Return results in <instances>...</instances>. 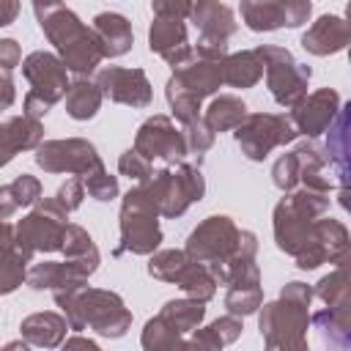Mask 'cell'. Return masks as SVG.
<instances>
[{"label": "cell", "mask_w": 351, "mask_h": 351, "mask_svg": "<svg viewBox=\"0 0 351 351\" xmlns=\"http://www.w3.org/2000/svg\"><path fill=\"white\" fill-rule=\"evenodd\" d=\"M22 63V49L14 38H0V69L3 71H14Z\"/></svg>", "instance_id": "cell-47"}, {"label": "cell", "mask_w": 351, "mask_h": 351, "mask_svg": "<svg viewBox=\"0 0 351 351\" xmlns=\"http://www.w3.org/2000/svg\"><path fill=\"white\" fill-rule=\"evenodd\" d=\"M261 77H263V60H261L258 49L228 52V58L222 60V85L244 90V88L258 85Z\"/></svg>", "instance_id": "cell-30"}, {"label": "cell", "mask_w": 351, "mask_h": 351, "mask_svg": "<svg viewBox=\"0 0 351 351\" xmlns=\"http://www.w3.org/2000/svg\"><path fill=\"white\" fill-rule=\"evenodd\" d=\"M96 85L104 99L115 104H126L143 110L151 104L154 90L143 69H123V66H104L96 71Z\"/></svg>", "instance_id": "cell-17"}, {"label": "cell", "mask_w": 351, "mask_h": 351, "mask_svg": "<svg viewBox=\"0 0 351 351\" xmlns=\"http://www.w3.org/2000/svg\"><path fill=\"white\" fill-rule=\"evenodd\" d=\"M310 326L315 329L324 351H348L351 348L348 307H321V310L310 313Z\"/></svg>", "instance_id": "cell-28"}, {"label": "cell", "mask_w": 351, "mask_h": 351, "mask_svg": "<svg viewBox=\"0 0 351 351\" xmlns=\"http://www.w3.org/2000/svg\"><path fill=\"white\" fill-rule=\"evenodd\" d=\"M22 74L30 82V90L25 93L22 110L25 115L41 121L69 90V71L60 63L55 52L36 49L22 60Z\"/></svg>", "instance_id": "cell-9"}, {"label": "cell", "mask_w": 351, "mask_h": 351, "mask_svg": "<svg viewBox=\"0 0 351 351\" xmlns=\"http://www.w3.org/2000/svg\"><path fill=\"white\" fill-rule=\"evenodd\" d=\"M151 11H154V16H178V19H186L189 11H192V3H184V0H154L151 3Z\"/></svg>", "instance_id": "cell-46"}, {"label": "cell", "mask_w": 351, "mask_h": 351, "mask_svg": "<svg viewBox=\"0 0 351 351\" xmlns=\"http://www.w3.org/2000/svg\"><path fill=\"white\" fill-rule=\"evenodd\" d=\"M313 296H318L326 307H348V271H346V266H337L335 271L324 274L315 282Z\"/></svg>", "instance_id": "cell-37"}, {"label": "cell", "mask_w": 351, "mask_h": 351, "mask_svg": "<svg viewBox=\"0 0 351 351\" xmlns=\"http://www.w3.org/2000/svg\"><path fill=\"white\" fill-rule=\"evenodd\" d=\"M184 252L203 263L217 285H233L244 280H261L255 255L258 236L252 230H241L228 214L206 217L184 244Z\"/></svg>", "instance_id": "cell-1"}, {"label": "cell", "mask_w": 351, "mask_h": 351, "mask_svg": "<svg viewBox=\"0 0 351 351\" xmlns=\"http://www.w3.org/2000/svg\"><path fill=\"white\" fill-rule=\"evenodd\" d=\"M69 214L58 206L55 197H41L16 225H14V250L30 263L36 252H60Z\"/></svg>", "instance_id": "cell-10"}, {"label": "cell", "mask_w": 351, "mask_h": 351, "mask_svg": "<svg viewBox=\"0 0 351 351\" xmlns=\"http://www.w3.org/2000/svg\"><path fill=\"white\" fill-rule=\"evenodd\" d=\"M33 159L44 173H69V176H77V178H85L93 170L104 167L96 145L85 137L44 140L36 148Z\"/></svg>", "instance_id": "cell-14"}, {"label": "cell", "mask_w": 351, "mask_h": 351, "mask_svg": "<svg viewBox=\"0 0 351 351\" xmlns=\"http://www.w3.org/2000/svg\"><path fill=\"white\" fill-rule=\"evenodd\" d=\"M326 214H329V192L304 189V186L285 192L271 214L277 250H282L293 261L302 258L315 244L318 219Z\"/></svg>", "instance_id": "cell-5"}, {"label": "cell", "mask_w": 351, "mask_h": 351, "mask_svg": "<svg viewBox=\"0 0 351 351\" xmlns=\"http://www.w3.org/2000/svg\"><path fill=\"white\" fill-rule=\"evenodd\" d=\"M211 329H214V335L225 343V346H230V343H236L239 337H241V329H244V324H241V318H236V315H222V318H217V321H211L208 324Z\"/></svg>", "instance_id": "cell-45"}, {"label": "cell", "mask_w": 351, "mask_h": 351, "mask_svg": "<svg viewBox=\"0 0 351 351\" xmlns=\"http://www.w3.org/2000/svg\"><path fill=\"white\" fill-rule=\"evenodd\" d=\"M66 101V115L74 121H90L99 110H101V90L96 85V80L90 77H77L74 82H69V90L63 96Z\"/></svg>", "instance_id": "cell-32"}, {"label": "cell", "mask_w": 351, "mask_h": 351, "mask_svg": "<svg viewBox=\"0 0 351 351\" xmlns=\"http://www.w3.org/2000/svg\"><path fill=\"white\" fill-rule=\"evenodd\" d=\"M189 19L195 22V27L200 30L197 38H208V41H225L236 33V14L228 3H214V0H200L192 3Z\"/></svg>", "instance_id": "cell-25"}, {"label": "cell", "mask_w": 351, "mask_h": 351, "mask_svg": "<svg viewBox=\"0 0 351 351\" xmlns=\"http://www.w3.org/2000/svg\"><path fill=\"white\" fill-rule=\"evenodd\" d=\"M82 186H85V192H88L93 200H99V203H110V200L118 197V192H121L118 176L107 173V167H99V170H93L90 176H85V178H82Z\"/></svg>", "instance_id": "cell-39"}, {"label": "cell", "mask_w": 351, "mask_h": 351, "mask_svg": "<svg viewBox=\"0 0 351 351\" xmlns=\"http://www.w3.org/2000/svg\"><path fill=\"white\" fill-rule=\"evenodd\" d=\"M313 299L315 296L307 282L291 280L280 288V296L274 302L258 307V329L266 351H310L307 329Z\"/></svg>", "instance_id": "cell-3"}, {"label": "cell", "mask_w": 351, "mask_h": 351, "mask_svg": "<svg viewBox=\"0 0 351 351\" xmlns=\"http://www.w3.org/2000/svg\"><path fill=\"white\" fill-rule=\"evenodd\" d=\"M222 348H225V343L214 335L211 326H197L186 340L181 337L173 351H222Z\"/></svg>", "instance_id": "cell-43"}, {"label": "cell", "mask_w": 351, "mask_h": 351, "mask_svg": "<svg viewBox=\"0 0 351 351\" xmlns=\"http://www.w3.org/2000/svg\"><path fill=\"white\" fill-rule=\"evenodd\" d=\"M348 104H340V112L335 115V121L329 123V137H326V156H329V165H332V173H335V181L340 189H346L348 184Z\"/></svg>", "instance_id": "cell-29"}, {"label": "cell", "mask_w": 351, "mask_h": 351, "mask_svg": "<svg viewBox=\"0 0 351 351\" xmlns=\"http://www.w3.org/2000/svg\"><path fill=\"white\" fill-rule=\"evenodd\" d=\"M241 22L255 33H271L280 27H299L310 19V0H241Z\"/></svg>", "instance_id": "cell-16"}, {"label": "cell", "mask_w": 351, "mask_h": 351, "mask_svg": "<svg viewBox=\"0 0 351 351\" xmlns=\"http://www.w3.org/2000/svg\"><path fill=\"white\" fill-rule=\"evenodd\" d=\"M148 274L159 282H173L178 285L186 299H195V302H211L214 293H217V280L211 277V271L192 261L184 250H159L151 255L148 261Z\"/></svg>", "instance_id": "cell-12"}, {"label": "cell", "mask_w": 351, "mask_h": 351, "mask_svg": "<svg viewBox=\"0 0 351 351\" xmlns=\"http://www.w3.org/2000/svg\"><path fill=\"white\" fill-rule=\"evenodd\" d=\"M219 85H222V60H211L192 52L181 66L173 69L165 85V99L170 104L173 118L181 126L197 121L203 110V99L214 96Z\"/></svg>", "instance_id": "cell-6"}, {"label": "cell", "mask_w": 351, "mask_h": 351, "mask_svg": "<svg viewBox=\"0 0 351 351\" xmlns=\"http://www.w3.org/2000/svg\"><path fill=\"white\" fill-rule=\"evenodd\" d=\"M118 173L126 176V178H132V181H137V184H143V181L151 178L154 167H151V162L143 159L134 148H126V151L118 156Z\"/></svg>", "instance_id": "cell-42"}, {"label": "cell", "mask_w": 351, "mask_h": 351, "mask_svg": "<svg viewBox=\"0 0 351 351\" xmlns=\"http://www.w3.org/2000/svg\"><path fill=\"white\" fill-rule=\"evenodd\" d=\"M90 30L96 33L104 58H121L134 44L132 22L123 14H118V11H101V14H96Z\"/></svg>", "instance_id": "cell-26"}, {"label": "cell", "mask_w": 351, "mask_h": 351, "mask_svg": "<svg viewBox=\"0 0 351 351\" xmlns=\"http://www.w3.org/2000/svg\"><path fill=\"white\" fill-rule=\"evenodd\" d=\"M203 123L217 134V132H233L244 118H247V104L241 96L233 93H219L208 101V107L200 112Z\"/></svg>", "instance_id": "cell-31"}, {"label": "cell", "mask_w": 351, "mask_h": 351, "mask_svg": "<svg viewBox=\"0 0 351 351\" xmlns=\"http://www.w3.org/2000/svg\"><path fill=\"white\" fill-rule=\"evenodd\" d=\"M143 186L151 195L159 217H167V219L181 217L192 203H200L206 195V178L200 167L189 162L154 170L151 178L143 181Z\"/></svg>", "instance_id": "cell-8"}, {"label": "cell", "mask_w": 351, "mask_h": 351, "mask_svg": "<svg viewBox=\"0 0 351 351\" xmlns=\"http://www.w3.org/2000/svg\"><path fill=\"white\" fill-rule=\"evenodd\" d=\"M16 101V88H14V77L11 71H3L0 69V110L11 107Z\"/></svg>", "instance_id": "cell-48"}, {"label": "cell", "mask_w": 351, "mask_h": 351, "mask_svg": "<svg viewBox=\"0 0 351 351\" xmlns=\"http://www.w3.org/2000/svg\"><path fill=\"white\" fill-rule=\"evenodd\" d=\"M8 186H11V195H14L19 208L36 206L41 200V181L36 176H30V173H19Z\"/></svg>", "instance_id": "cell-41"}, {"label": "cell", "mask_w": 351, "mask_h": 351, "mask_svg": "<svg viewBox=\"0 0 351 351\" xmlns=\"http://www.w3.org/2000/svg\"><path fill=\"white\" fill-rule=\"evenodd\" d=\"M55 304L63 310L69 329H93L99 337L118 340L132 329V310L123 304L121 293L107 288H77L55 293Z\"/></svg>", "instance_id": "cell-4"}, {"label": "cell", "mask_w": 351, "mask_h": 351, "mask_svg": "<svg viewBox=\"0 0 351 351\" xmlns=\"http://www.w3.org/2000/svg\"><path fill=\"white\" fill-rule=\"evenodd\" d=\"M340 104L343 101H340V93L335 88H318V90L307 93L299 104H293L288 118H291L296 134L315 140L318 134H324L329 129V123L340 112Z\"/></svg>", "instance_id": "cell-19"}, {"label": "cell", "mask_w": 351, "mask_h": 351, "mask_svg": "<svg viewBox=\"0 0 351 351\" xmlns=\"http://www.w3.org/2000/svg\"><path fill=\"white\" fill-rule=\"evenodd\" d=\"M351 41V25L337 16V14H324L318 16L304 33H302V47L304 52L315 55V58H326V55H337L348 47Z\"/></svg>", "instance_id": "cell-23"}, {"label": "cell", "mask_w": 351, "mask_h": 351, "mask_svg": "<svg viewBox=\"0 0 351 351\" xmlns=\"http://www.w3.org/2000/svg\"><path fill=\"white\" fill-rule=\"evenodd\" d=\"M96 269L99 266L88 263V261H66V258L63 261H41L27 269L25 282L33 291H52V296H55V293L82 288Z\"/></svg>", "instance_id": "cell-18"}, {"label": "cell", "mask_w": 351, "mask_h": 351, "mask_svg": "<svg viewBox=\"0 0 351 351\" xmlns=\"http://www.w3.org/2000/svg\"><path fill=\"white\" fill-rule=\"evenodd\" d=\"M118 228L121 239L112 255H154L156 247L162 244V228H159V211L145 192L143 184H134L123 200H121V214H118Z\"/></svg>", "instance_id": "cell-7"}, {"label": "cell", "mask_w": 351, "mask_h": 351, "mask_svg": "<svg viewBox=\"0 0 351 351\" xmlns=\"http://www.w3.org/2000/svg\"><path fill=\"white\" fill-rule=\"evenodd\" d=\"M0 351H30V346H27L25 340H11V343H5Z\"/></svg>", "instance_id": "cell-53"}, {"label": "cell", "mask_w": 351, "mask_h": 351, "mask_svg": "<svg viewBox=\"0 0 351 351\" xmlns=\"http://www.w3.org/2000/svg\"><path fill=\"white\" fill-rule=\"evenodd\" d=\"M233 137L250 162H263L274 148L293 143L299 134L285 112H247L233 129Z\"/></svg>", "instance_id": "cell-13"}, {"label": "cell", "mask_w": 351, "mask_h": 351, "mask_svg": "<svg viewBox=\"0 0 351 351\" xmlns=\"http://www.w3.org/2000/svg\"><path fill=\"white\" fill-rule=\"evenodd\" d=\"M143 159L148 162H165L167 167L184 162L189 156L186 151V140L181 126H176V121L170 115H151L140 123L137 134H134V145H132Z\"/></svg>", "instance_id": "cell-15"}, {"label": "cell", "mask_w": 351, "mask_h": 351, "mask_svg": "<svg viewBox=\"0 0 351 351\" xmlns=\"http://www.w3.org/2000/svg\"><path fill=\"white\" fill-rule=\"evenodd\" d=\"M27 277V261L11 250V252H3L0 255V296H8L14 293Z\"/></svg>", "instance_id": "cell-38"}, {"label": "cell", "mask_w": 351, "mask_h": 351, "mask_svg": "<svg viewBox=\"0 0 351 351\" xmlns=\"http://www.w3.org/2000/svg\"><path fill=\"white\" fill-rule=\"evenodd\" d=\"M55 200H58V206L66 211V214H71V211H77L80 206H82V200H85V186H82V178H66L60 186H58V192L52 195Z\"/></svg>", "instance_id": "cell-44"}, {"label": "cell", "mask_w": 351, "mask_h": 351, "mask_svg": "<svg viewBox=\"0 0 351 351\" xmlns=\"http://www.w3.org/2000/svg\"><path fill=\"white\" fill-rule=\"evenodd\" d=\"M14 250V225L11 222H0V255Z\"/></svg>", "instance_id": "cell-52"}, {"label": "cell", "mask_w": 351, "mask_h": 351, "mask_svg": "<svg viewBox=\"0 0 351 351\" xmlns=\"http://www.w3.org/2000/svg\"><path fill=\"white\" fill-rule=\"evenodd\" d=\"M148 47L167 66H181L192 55V44L186 36V22L178 16H154L148 27Z\"/></svg>", "instance_id": "cell-21"}, {"label": "cell", "mask_w": 351, "mask_h": 351, "mask_svg": "<svg viewBox=\"0 0 351 351\" xmlns=\"http://www.w3.org/2000/svg\"><path fill=\"white\" fill-rule=\"evenodd\" d=\"M19 14V3L16 0H0V27H8Z\"/></svg>", "instance_id": "cell-51"}, {"label": "cell", "mask_w": 351, "mask_h": 351, "mask_svg": "<svg viewBox=\"0 0 351 351\" xmlns=\"http://www.w3.org/2000/svg\"><path fill=\"white\" fill-rule=\"evenodd\" d=\"M291 159H293V173H296V189L304 186V189L329 192V189L337 186V181L332 178L335 173L326 176L332 170V165H329V156H326L321 143H315V140L299 143L291 151Z\"/></svg>", "instance_id": "cell-22"}, {"label": "cell", "mask_w": 351, "mask_h": 351, "mask_svg": "<svg viewBox=\"0 0 351 351\" xmlns=\"http://www.w3.org/2000/svg\"><path fill=\"white\" fill-rule=\"evenodd\" d=\"M16 200H14V195H11V186L8 184H3L0 186V222H8V217H14L16 214Z\"/></svg>", "instance_id": "cell-50"}, {"label": "cell", "mask_w": 351, "mask_h": 351, "mask_svg": "<svg viewBox=\"0 0 351 351\" xmlns=\"http://www.w3.org/2000/svg\"><path fill=\"white\" fill-rule=\"evenodd\" d=\"M22 340L27 346L36 348H60L69 332V321L60 313L52 310H41V313H30L27 318H22L19 324Z\"/></svg>", "instance_id": "cell-27"}, {"label": "cell", "mask_w": 351, "mask_h": 351, "mask_svg": "<svg viewBox=\"0 0 351 351\" xmlns=\"http://www.w3.org/2000/svg\"><path fill=\"white\" fill-rule=\"evenodd\" d=\"M346 261H348V228L340 219L321 217L315 228V244L302 258H296V266L310 271L324 263L346 266Z\"/></svg>", "instance_id": "cell-20"}, {"label": "cell", "mask_w": 351, "mask_h": 351, "mask_svg": "<svg viewBox=\"0 0 351 351\" xmlns=\"http://www.w3.org/2000/svg\"><path fill=\"white\" fill-rule=\"evenodd\" d=\"M181 337H184V335H181L178 329H173V326L156 313L154 318L145 321L143 335H140V346H143V351H173Z\"/></svg>", "instance_id": "cell-36"}, {"label": "cell", "mask_w": 351, "mask_h": 351, "mask_svg": "<svg viewBox=\"0 0 351 351\" xmlns=\"http://www.w3.org/2000/svg\"><path fill=\"white\" fill-rule=\"evenodd\" d=\"M33 14L38 27L55 47V55L66 66V71L77 77H90L104 60L96 33L80 22V16L63 3H33Z\"/></svg>", "instance_id": "cell-2"}, {"label": "cell", "mask_w": 351, "mask_h": 351, "mask_svg": "<svg viewBox=\"0 0 351 351\" xmlns=\"http://www.w3.org/2000/svg\"><path fill=\"white\" fill-rule=\"evenodd\" d=\"M261 304H263V288H261V280H244V282H233V285H228V293H225L228 315L244 318V315L258 313Z\"/></svg>", "instance_id": "cell-34"}, {"label": "cell", "mask_w": 351, "mask_h": 351, "mask_svg": "<svg viewBox=\"0 0 351 351\" xmlns=\"http://www.w3.org/2000/svg\"><path fill=\"white\" fill-rule=\"evenodd\" d=\"M44 143V123L30 115H14L0 121V167H5L19 151H36Z\"/></svg>", "instance_id": "cell-24"}, {"label": "cell", "mask_w": 351, "mask_h": 351, "mask_svg": "<svg viewBox=\"0 0 351 351\" xmlns=\"http://www.w3.org/2000/svg\"><path fill=\"white\" fill-rule=\"evenodd\" d=\"M181 132H184V140H186V151H189V154H197V159H200V154H206V151L214 145V140H217V134L203 123V118H197V121L181 126Z\"/></svg>", "instance_id": "cell-40"}, {"label": "cell", "mask_w": 351, "mask_h": 351, "mask_svg": "<svg viewBox=\"0 0 351 351\" xmlns=\"http://www.w3.org/2000/svg\"><path fill=\"white\" fill-rule=\"evenodd\" d=\"M159 315L173 329H178L181 335H192L203 324V318H206V304L203 302H195V299H186V296L184 299H170V302L162 304Z\"/></svg>", "instance_id": "cell-33"}, {"label": "cell", "mask_w": 351, "mask_h": 351, "mask_svg": "<svg viewBox=\"0 0 351 351\" xmlns=\"http://www.w3.org/2000/svg\"><path fill=\"white\" fill-rule=\"evenodd\" d=\"M60 252H63L66 261H88V263H96V266H99V261H101L99 247H96V241L90 239V233H88L82 225H74V222L66 225Z\"/></svg>", "instance_id": "cell-35"}, {"label": "cell", "mask_w": 351, "mask_h": 351, "mask_svg": "<svg viewBox=\"0 0 351 351\" xmlns=\"http://www.w3.org/2000/svg\"><path fill=\"white\" fill-rule=\"evenodd\" d=\"M261 60H263V74H266V88L271 99L280 107H293L307 96V85L313 77V69L299 63L285 47L274 44H261L255 47Z\"/></svg>", "instance_id": "cell-11"}, {"label": "cell", "mask_w": 351, "mask_h": 351, "mask_svg": "<svg viewBox=\"0 0 351 351\" xmlns=\"http://www.w3.org/2000/svg\"><path fill=\"white\" fill-rule=\"evenodd\" d=\"M60 351H101V348H99V343H96V340H90V337L71 335V337H66V340H63Z\"/></svg>", "instance_id": "cell-49"}]
</instances>
